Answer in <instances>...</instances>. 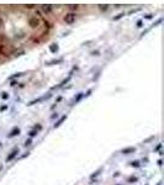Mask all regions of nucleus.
<instances>
[{
	"mask_svg": "<svg viewBox=\"0 0 164 185\" xmlns=\"http://www.w3.org/2000/svg\"><path fill=\"white\" fill-rule=\"evenodd\" d=\"M75 19H76V14H75L74 11H69V12H67V14L64 15V17H63L64 22H65L67 25H72V24H74Z\"/></svg>",
	"mask_w": 164,
	"mask_h": 185,
	"instance_id": "f257e3e1",
	"label": "nucleus"
},
{
	"mask_svg": "<svg viewBox=\"0 0 164 185\" xmlns=\"http://www.w3.org/2000/svg\"><path fill=\"white\" fill-rule=\"evenodd\" d=\"M28 25H30L32 28H37L40 26V20H38V17H36V16L31 17V19L28 20Z\"/></svg>",
	"mask_w": 164,
	"mask_h": 185,
	"instance_id": "f03ea898",
	"label": "nucleus"
},
{
	"mask_svg": "<svg viewBox=\"0 0 164 185\" xmlns=\"http://www.w3.org/2000/svg\"><path fill=\"white\" fill-rule=\"evenodd\" d=\"M41 10H42L43 14L49 15V14L53 11V8H52V5H42V6H41Z\"/></svg>",
	"mask_w": 164,
	"mask_h": 185,
	"instance_id": "7ed1b4c3",
	"label": "nucleus"
},
{
	"mask_svg": "<svg viewBox=\"0 0 164 185\" xmlns=\"http://www.w3.org/2000/svg\"><path fill=\"white\" fill-rule=\"evenodd\" d=\"M51 97V94H48L47 96H42V97H38V99H35V100H32V101H30L28 102V105L31 106V105H35V104H38V102H41V101H43V100H46V99H49Z\"/></svg>",
	"mask_w": 164,
	"mask_h": 185,
	"instance_id": "20e7f679",
	"label": "nucleus"
},
{
	"mask_svg": "<svg viewBox=\"0 0 164 185\" xmlns=\"http://www.w3.org/2000/svg\"><path fill=\"white\" fill-rule=\"evenodd\" d=\"M17 153H19V149H17V148H15V149H14V151H12L11 153H10V154H9L8 157H6V162L12 161V159H14V158H15L16 156H17Z\"/></svg>",
	"mask_w": 164,
	"mask_h": 185,
	"instance_id": "39448f33",
	"label": "nucleus"
},
{
	"mask_svg": "<svg viewBox=\"0 0 164 185\" xmlns=\"http://www.w3.org/2000/svg\"><path fill=\"white\" fill-rule=\"evenodd\" d=\"M65 120H67V115H63V116L60 117L59 120H58V121H57V122H56V124L53 125V127H54V129H57V127H59V126L62 125V124H63V122H64V121H65Z\"/></svg>",
	"mask_w": 164,
	"mask_h": 185,
	"instance_id": "423d86ee",
	"label": "nucleus"
},
{
	"mask_svg": "<svg viewBox=\"0 0 164 185\" xmlns=\"http://www.w3.org/2000/svg\"><path fill=\"white\" fill-rule=\"evenodd\" d=\"M17 135H20V129H19V127H15V129L11 130V132H10L9 137H14V136H17Z\"/></svg>",
	"mask_w": 164,
	"mask_h": 185,
	"instance_id": "0eeeda50",
	"label": "nucleus"
},
{
	"mask_svg": "<svg viewBox=\"0 0 164 185\" xmlns=\"http://www.w3.org/2000/svg\"><path fill=\"white\" fill-rule=\"evenodd\" d=\"M84 96V92H79L78 95H76V97H74V100H73V102H72V105H74V104H76V102H79L80 100H81V97Z\"/></svg>",
	"mask_w": 164,
	"mask_h": 185,
	"instance_id": "6e6552de",
	"label": "nucleus"
},
{
	"mask_svg": "<svg viewBox=\"0 0 164 185\" xmlns=\"http://www.w3.org/2000/svg\"><path fill=\"white\" fill-rule=\"evenodd\" d=\"M70 76H72V75H69L68 78H67V79H64V80H62V81H60V84H59V85H57V86H53L52 89H58V88H60V86H63V85H65V84H67V83H68V81H69V79H70Z\"/></svg>",
	"mask_w": 164,
	"mask_h": 185,
	"instance_id": "1a4fd4ad",
	"label": "nucleus"
},
{
	"mask_svg": "<svg viewBox=\"0 0 164 185\" xmlns=\"http://www.w3.org/2000/svg\"><path fill=\"white\" fill-rule=\"evenodd\" d=\"M135 151H136V148H133V147H128V148L122 149V153H124V154H130V153H133Z\"/></svg>",
	"mask_w": 164,
	"mask_h": 185,
	"instance_id": "9d476101",
	"label": "nucleus"
},
{
	"mask_svg": "<svg viewBox=\"0 0 164 185\" xmlns=\"http://www.w3.org/2000/svg\"><path fill=\"white\" fill-rule=\"evenodd\" d=\"M49 51H51L52 53L58 52V44H57V43H52L51 46H49Z\"/></svg>",
	"mask_w": 164,
	"mask_h": 185,
	"instance_id": "9b49d317",
	"label": "nucleus"
},
{
	"mask_svg": "<svg viewBox=\"0 0 164 185\" xmlns=\"http://www.w3.org/2000/svg\"><path fill=\"white\" fill-rule=\"evenodd\" d=\"M63 62V58H59V59H53V60H49L47 64L48 65H52V64H58V63H62Z\"/></svg>",
	"mask_w": 164,
	"mask_h": 185,
	"instance_id": "f8f14e48",
	"label": "nucleus"
},
{
	"mask_svg": "<svg viewBox=\"0 0 164 185\" xmlns=\"http://www.w3.org/2000/svg\"><path fill=\"white\" fill-rule=\"evenodd\" d=\"M99 10H100V11H107L109 5H99Z\"/></svg>",
	"mask_w": 164,
	"mask_h": 185,
	"instance_id": "ddd939ff",
	"label": "nucleus"
},
{
	"mask_svg": "<svg viewBox=\"0 0 164 185\" xmlns=\"http://www.w3.org/2000/svg\"><path fill=\"white\" fill-rule=\"evenodd\" d=\"M124 16H125V12H121V14H119L117 16H115V17H114L112 20H114V21H117V20H120L121 17H124Z\"/></svg>",
	"mask_w": 164,
	"mask_h": 185,
	"instance_id": "4468645a",
	"label": "nucleus"
},
{
	"mask_svg": "<svg viewBox=\"0 0 164 185\" xmlns=\"http://www.w3.org/2000/svg\"><path fill=\"white\" fill-rule=\"evenodd\" d=\"M37 130H32L31 132L28 133V136H30V138H32V137H35V136H37Z\"/></svg>",
	"mask_w": 164,
	"mask_h": 185,
	"instance_id": "2eb2a0df",
	"label": "nucleus"
},
{
	"mask_svg": "<svg viewBox=\"0 0 164 185\" xmlns=\"http://www.w3.org/2000/svg\"><path fill=\"white\" fill-rule=\"evenodd\" d=\"M100 172H101V169H99L98 172H95V173H94V174H91V175H90V179H91V180H93L94 178H96V177H98V175H99V174H100Z\"/></svg>",
	"mask_w": 164,
	"mask_h": 185,
	"instance_id": "dca6fc26",
	"label": "nucleus"
},
{
	"mask_svg": "<svg viewBox=\"0 0 164 185\" xmlns=\"http://www.w3.org/2000/svg\"><path fill=\"white\" fill-rule=\"evenodd\" d=\"M31 143H32V140H31V138H28V140H26V141H25L24 146H25V147H28V146H31Z\"/></svg>",
	"mask_w": 164,
	"mask_h": 185,
	"instance_id": "f3484780",
	"label": "nucleus"
},
{
	"mask_svg": "<svg viewBox=\"0 0 164 185\" xmlns=\"http://www.w3.org/2000/svg\"><path fill=\"white\" fill-rule=\"evenodd\" d=\"M21 75H22V73H16V74H14V75H11V76H10L9 79H10V80H12L14 78H17V76H21Z\"/></svg>",
	"mask_w": 164,
	"mask_h": 185,
	"instance_id": "a211bd4d",
	"label": "nucleus"
},
{
	"mask_svg": "<svg viewBox=\"0 0 164 185\" xmlns=\"http://www.w3.org/2000/svg\"><path fill=\"white\" fill-rule=\"evenodd\" d=\"M131 165H132V167H136V168H138V167H140V162H131Z\"/></svg>",
	"mask_w": 164,
	"mask_h": 185,
	"instance_id": "6ab92c4d",
	"label": "nucleus"
},
{
	"mask_svg": "<svg viewBox=\"0 0 164 185\" xmlns=\"http://www.w3.org/2000/svg\"><path fill=\"white\" fill-rule=\"evenodd\" d=\"M69 9L70 10H76V9H79V5H69Z\"/></svg>",
	"mask_w": 164,
	"mask_h": 185,
	"instance_id": "aec40b11",
	"label": "nucleus"
},
{
	"mask_svg": "<svg viewBox=\"0 0 164 185\" xmlns=\"http://www.w3.org/2000/svg\"><path fill=\"white\" fill-rule=\"evenodd\" d=\"M142 26H143V21L138 20V21H137V27H142Z\"/></svg>",
	"mask_w": 164,
	"mask_h": 185,
	"instance_id": "412c9836",
	"label": "nucleus"
},
{
	"mask_svg": "<svg viewBox=\"0 0 164 185\" xmlns=\"http://www.w3.org/2000/svg\"><path fill=\"white\" fill-rule=\"evenodd\" d=\"M1 97H3V99H8V97H9L8 92H3V94H1Z\"/></svg>",
	"mask_w": 164,
	"mask_h": 185,
	"instance_id": "4be33fe9",
	"label": "nucleus"
},
{
	"mask_svg": "<svg viewBox=\"0 0 164 185\" xmlns=\"http://www.w3.org/2000/svg\"><path fill=\"white\" fill-rule=\"evenodd\" d=\"M6 109H8V106H6V105H3V106L0 107V111H5Z\"/></svg>",
	"mask_w": 164,
	"mask_h": 185,
	"instance_id": "5701e85b",
	"label": "nucleus"
},
{
	"mask_svg": "<svg viewBox=\"0 0 164 185\" xmlns=\"http://www.w3.org/2000/svg\"><path fill=\"white\" fill-rule=\"evenodd\" d=\"M25 8L26 9H33L35 6H33V5H25Z\"/></svg>",
	"mask_w": 164,
	"mask_h": 185,
	"instance_id": "b1692460",
	"label": "nucleus"
},
{
	"mask_svg": "<svg viewBox=\"0 0 164 185\" xmlns=\"http://www.w3.org/2000/svg\"><path fill=\"white\" fill-rule=\"evenodd\" d=\"M136 180H137V178L132 177V178H130V180H128V181H136Z\"/></svg>",
	"mask_w": 164,
	"mask_h": 185,
	"instance_id": "393cba45",
	"label": "nucleus"
},
{
	"mask_svg": "<svg viewBox=\"0 0 164 185\" xmlns=\"http://www.w3.org/2000/svg\"><path fill=\"white\" fill-rule=\"evenodd\" d=\"M93 56H99V51H94V52H93Z\"/></svg>",
	"mask_w": 164,
	"mask_h": 185,
	"instance_id": "a878e982",
	"label": "nucleus"
},
{
	"mask_svg": "<svg viewBox=\"0 0 164 185\" xmlns=\"http://www.w3.org/2000/svg\"><path fill=\"white\" fill-rule=\"evenodd\" d=\"M3 25H4V20H3V19H1V17H0V27H1V26H3Z\"/></svg>",
	"mask_w": 164,
	"mask_h": 185,
	"instance_id": "bb28decb",
	"label": "nucleus"
},
{
	"mask_svg": "<svg viewBox=\"0 0 164 185\" xmlns=\"http://www.w3.org/2000/svg\"><path fill=\"white\" fill-rule=\"evenodd\" d=\"M152 17H153V15H152V14H149V15L146 16V19H148V20H149V19H152Z\"/></svg>",
	"mask_w": 164,
	"mask_h": 185,
	"instance_id": "cd10ccee",
	"label": "nucleus"
},
{
	"mask_svg": "<svg viewBox=\"0 0 164 185\" xmlns=\"http://www.w3.org/2000/svg\"><path fill=\"white\" fill-rule=\"evenodd\" d=\"M16 84H19V83H17V81H11V84L10 85H11V86H15Z\"/></svg>",
	"mask_w": 164,
	"mask_h": 185,
	"instance_id": "c85d7f7f",
	"label": "nucleus"
},
{
	"mask_svg": "<svg viewBox=\"0 0 164 185\" xmlns=\"http://www.w3.org/2000/svg\"><path fill=\"white\" fill-rule=\"evenodd\" d=\"M54 117H58V114H54V115H52V116H51V119H54Z\"/></svg>",
	"mask_w": 164,
	"mask_h": 185,
	"instance_id": "c756f323",
	"label": "nucleus"
},
{
	"mask_svg": "<svg viewBox=\"0 0 164 185\" xmlns=\"http://www.w3.org/2000/svg\"><path fill=\"white\" fill-rule=\"evenodd\" d=\"M157 185H162V181H159V183H158V184H157Z\"/></svg>",
	"mask_w": 164,
	"mask_h": 185,
	"instance_id": "7c9ffc66",
	"label": "nucleus"
}]
</instances>
